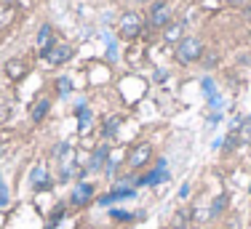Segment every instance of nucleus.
I'll list each match as a JSON object with an SVG mask.
<instances>
[{
    "mask_svg": "<svg viewBox=\"0 0 251 229\" xmlns=\"http://www.w3.org/2000/svg\"><path fill=\"white\" fill-rule=\"evenodd\" d=\"M147 22H150V27H155V29H166L171 22H174V8H171L169 3H163V0H155V3L150 5Z\"/></svg>",
    "mask_w": 251,
    "mask_h": 229,
    "instance_id": "nucleus-3",
    "label": "nucleus"
},
{
    "mask_svg": "<svg viewBox=\"0 0 251 229\" xmlns=\"http://www.w3.org/2000/svg\"><path fill=\"white\" fill-rule=\"evenodd\" d=\"M112 219H118V221H128L131 219V213H128V210H112Z\"/></svg>",
    "mask_w": 251,
    "mask_h": 229,
    "instance_id": "nucleus-19",
    "label": "nucleus"
},
{
    "mask_svg": "<svg viewBox=\"0 0 251 229\" xmlns=\"http://www.w3.org/2000/svg\"><path fill=\"white\" fill-rule=\"evenodd\" d=\"M142 29H145V19H142L136 11H126V14L121 16V22H118V35H121L123 40L139 38Z\"/></svg>",
    "mask_w": 251,
    "mask_h": 229,
    "instance_id": "nucleus-2",
    "label": "nucleus"
},
{
    "mask_svg": "<svg viewBox=\"0 0 251 229\" xmlns=\"http://www.w3.org/2000/svg\"><path fill=\"white\" fill-rule=\"evenodd\" d=\"M5 75H8L11 80H22V77L27 75V62L25 59H8V62H5Z\"/></svg>",
    "mask_w": 251,
    "mask_h": 229,
    "instance_id": "nucleus-8",
    "label": "nucleus"
},
{
    "mask_svg": "<svg viewBox=\"0 0 251 229\" xmlns=\"http://www.w3.org/2000/svg\"><path fill=\"white\" fill-rule=\"evenodd\" d=\"M187 197H190V182H184L182 189H179V200H187Z\"/></svg>",
    "mask_w": 251,
    "mask_h": 229,
    "instance_id": "nucleus-20",
    "label": "nucleus"
},
{
    "mask_svg": "<svg viewBox=\"0 0 251 229\" xmlns=\"http://www.w3.org/2000/svg\"><path fill=\"white\" fill-rule=\"evenodd\" d=\"M150 160H152V147L147 141H142V144H136V147L128 152V160H126V162H128V168L139 171V168H145Z\"/></svg>",
    "mask_w": 251,
    "mask_h": 229,
    "instance_id": "nucleus-4",
    "label": "nucleus"
},
{
    "mask_svg": "<svg viewBox=\"0 0 251 229\" xmlns=\"http://www.w3.org/2000/svg\"><path fill=\"white\" fill-rule=\"evenodd\" d=\"M249 195H251V186H249Z\"/></svg>",
    "mask_w": 251,
    "mask_h": 229,
    "instance_id": "nucleus-26",
    "label": "nucleus"
},
{
    "mask_svg": "<svg viewBox=\"0 0 251 229\" xmlns=\"http://www.w3.org/2000/svg\"><path fill=\"white\" fill-rule=\"evenodd\" d=\"M51 110V99H40L32 104V112H29V117H32V123H40V120H46V114Z\"/></svg>",
    "mask_w": 251,
    "mask_h": 229,
    "instance_id": "nucleus-10",
    "label": "nucleus"
},
{
    "mask_svg": "<svg viewBox=\"0 0 251 229\" xmlns=\"http://www.w3.org/2000/svg\"><path fill=\"white\" fill-rule=\"evenodd\" d=\"M43 56H46V62H49V64L59 67V64H64V62L73 59V46H70V43H56L49 53H43Z\"/></svg>",
    "mask_w": 251,
    "mask_h": 229,
    "instance_id": "nucleus-5",
    "label": "nucleus"
},
{
    "mask_svg": "<svg viewBox=\"0 0 251 229\" xmlns=\"http://www.w3.org/2000/svg\"><path fill=\"white\" fill-rule=\"evenodd\" d=\"M134 3H147V0H134Z\"/></svg>",
    "mask_w": 251,
    "mask_h": 229,
    "instance_id": "nucleus-23",
    "label": "nucleus"
},
{
    "mask_svg": "<svg viewBox=\"0 0 251 229\" xmlns=\"http://www.w3.org/2000/svg\"><path fill=\"white\" fill-rule=\"evenodd\" d=\"M235 134H238V141H243V144H249V141H251V117L243 120L241 128H238Z\"/></svg>",
    "mask_w": 251,
    "mask_h": 229,
    "instance_id": "nucleus-14",
    "label": "nucleus"
},
{
    "mask_svg": "<svg viewBox=\"0 0 251 229\" xmlns=\"http://www.w3.org/2000/svg\"><path fill=\"white\" fill-rule=\"evenodd\" d=\"M227 203H230V200H227V195H217V197H214L211 206H208V219H219V216L227 210Z\"/></svg>",
    "mask_w": 251,
    "mask_h": 229,
    "instance_id": "nucleus-11",
    "label": "nucleus"
},
{
    "mask_svg": "<svg viewBox=\"0 0 251 229\" xmlns=\"http://www.w3.org/2000/svg\"><path fill=\"white\" fill-rule=\"evenodd\" d=\"M0 3H3V5H14L16 0H0Z\"/></svg>",
    "mask_w": 251,
    "mask_h": 229,
    "instance_id": "nucleus-21",
    "label": "nucleus"
},
{
    "mask_svg": "<svg viewBox=\"0 0 251 229\" xmlns=\"http://www.w3.org/2000/svg\"><path fill=\"white\" fill-rule=\"evenodd\" d=\"M8 206V189H5V184L0 182V208Z\"/></svg>",
    "mask_w": 251,
    "mask_h": 229,
    "instance_id": "nucleus-18",
    "label": "nucleus"
},
{
    "mask_svg": "<svg viewBox=\"0 0 251 229\" xmlns=\"http://www.w3.org/2000/svg\"><path fill=\"white\" fill-rule=\"evenodd\" d=\"M14 8H11V5H3V8H0V29H5L8 27L11 22H14Z\"/></svg>",
    "mask_w": 251,
    "mask_h": 229,
    "instance_id": "nucleus-15",
    "label": "nucleus"
},
{
    "mask_svg": "<svg viewBox=\"0 0 251 229\" xmlns=\"http://www.w3.org/2000/svg\"><path fill=\"white\" fill-rule=\"evenodd\" d=\"M3 155H5V147H3V141H0V158H3Z\"/></svg>",
    "mask_w": 251,
    "mask_h": 229,
    "instance_id": "nucleus-22",
    "label": "nucleus"
},
{
    "mask_svg": "<svg viewBox=\"0 0 251 229\" xmlns=\"http://www.w3.org/2000/svg\"><path fill=\"white\" fill-rule=\"evenodd\" d=\"M184 38V24L182 22H171L169 27L163 29V40L166 43H179Z\"/></svg>",
    "mask_w": 251,
    "mask_h": 229,
    "instance_id": "nucleus-9",
    "label": "nucleus"
},
{
    "mask_svg": "<svg viewBox=\"0 0 251 229\" xmlns=\"http://www.w3.org/2000/svg\"><path fill=\"white\" fill-rule=\"evenodd\" d=\"M190 221H193L190 210H176V213L171 216V229H187Z\"/></svg>",
    "mask_w": 251,
    "mask_h": 229,
    "instance_id": "nucleus-12",
    "label": "nucleus"
},
{
    "mask_svg": "<svg viewBox=\"0 0 251 229\" xmlns=\"http://www.w3.org/2000/svg\"><path fill=\"white\" fill-rule=\"evenodd\" d=\"M134 195H136L134 189H115L112 195H104V197H99V203H101V206H110L112 200H121V197H134Z\"/></svg>",
    "mask_w": 251,
    "mask_h": 229,
    "instance_id": "nucleus-13",
    "label": "nucleus"
},
{
    "mask_svg": "<svg viewBox=\"0 0 251 229\" xmlns=\"http://www.w3.org/2000/svg\"><path fill=\"white\" fill-rule=\"evenodd\" d=\"M91 200H94V186L91 184H77L73 189V195H70V206H75V208H86Z\"/></svg>",
    "mask_w": 251,
    "mask_h": 229,
    "instance_id": "nucleus-6",
    "label": "nucleus"
},
{
    "mask_svg": "<svg viewBox=\"0 0 251 229\" xmlns=\"http://www.w3.org/2000/svg\"><path fill=\"white\" fill-rule=\"evenodd\" d=\"M118 125H121V117H110V120H107V125H104V136H112L118 131Z\"/></svg>",
    "mask_w": 251,
    "mask_h": 229,
    "instance_id": "nucleus-16",
    "label": "nucleus"
},
{
    "mask_svg": "<svg viewBox=\"0 0 251 229\" xmlns=\"http://www.w3.org/2000/svg\"><path fill=\"white\" fill-rule=\"evenodd\" d=\"M206 229H219V227H206Z\"/></svg>",
    "mask_w": 251,
    "mask_h": 229,
    "instance_id": "nucleus-25",
    "label": "nucleus"
},
{
    "mask_svg": "<svg viewBox=\"0 0 251 229\" xmlns=\"http://www.w3.org/2000/svg\"><path fill=\"white\" fill-rule=\"evenodd\" d=\"M235 147H238V134H230V136H227V141H225V152H232Z\"/></svg>",
    "mask_w": 251,
    "mask_h": 229,
    "instance_id": "nucleus-17",
    "label": "nucleus"
},
{
    "mask_svg": "<svg viewBox=\"0 0 251 229\" xmlns=\"http://www.w3.org/2000/svg\"><path fill=\"white\" fill-rule=\"evenodd\" d=\"M35 43H38V51H40V53H49L51 48L56 46V43H53V27H51V24H43V27L38 29V38H35Z\"/></svg>",
    "mask_w": 251,
    "mask_h": 229,
    "instance_id": "nucleus-7",
    "label": "nucleus"
},
{
    "mask_svg": "<svg viewBox=\"0 0 251 229\" xmlns=\"http://www.w3.org/2000/svg\"><path fill=\"white\" fill-rule=\"evenodd\" d=\"M203 40L201 38H182L176 43V51H174V56H176V62L179 64H184V67H190V64H195V62H201L203 59Z\"/></svg>",
    "mask_w": 251,
    "mask_h": 229,
    "instance_id": "nucleus-1",
    "label": "nucleus"
},
{
    "mask_svg": "<svg viewBox=\"0 0 251 229\" xmlns=\"http://www.w3.org/2000/svg\"><path fill=\"white\" fill-rule=\"evenodd\" d=\"M49 229H56V224H51V227H49Z\"/></svg>",
    "mask_w": 251,
    "mask_h": 229,
    "instance_id": "nucleus-24",
    "label": "nucleus"
}]
</instances>
